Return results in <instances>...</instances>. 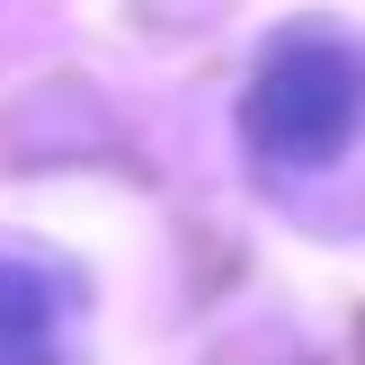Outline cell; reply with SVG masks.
Returning <instances> with one entry per match:
<instances>
[{"instance_id": "1", "label": "cell", "mask_w": 365, "mask_h": 365, "mask_svg": "<svg viewBox=\"0 0 365 365\" xmlns=\"http://www.w3.org/2000/svg\"><path fill=\"white\" fill-rule=\"evenodd\" d=\"M365 134V45L339 27H285L241 89V143L267 178H312Z\"/></svg>"}, {"instance_id": "2", "label": "cell", "mask_w": 365, "mask_h": 365, "mask_svg": "<svg viewBox=\"0 0 365 365\" xmlns=\"http://www.w3.org/2000/svg\"><path fill=\"white\" fill-rule=\"evenodd\" d=\"M81 277L45 250H0V365H71Z\"/></svg>"}]
</instances>
